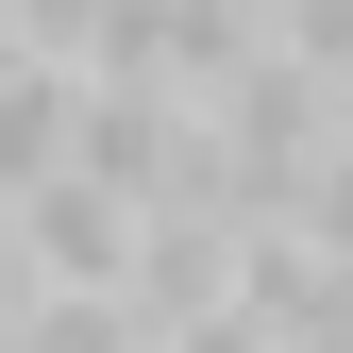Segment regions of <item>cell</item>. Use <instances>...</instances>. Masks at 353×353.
<instances>
[{"label": "cell", "mask_w": 353, "mask_h": 353, "mask_svg": "<svg viewBox=\"0 0 353 353\" xmlns=\"http://www.w3.org/2000/svg\"><path fill=\"white\" fill-rule=\"evenodd\" d=\"M0 353H152V320H135L118 286H34V303H17V336H0Z\"/></svg>", "instance_id": "cell-3"}, {"label": "cell", "mask_w": 353, "mask_h": 353, "mask_svg": "<svg viewBox=\"0 0 353 353\" xmlns=\"http://www.w3.org/2000/svg\"><path fill=\"white\" fill-rule=\"evenodd\" d=\"M68 101H84V68H51V51L0 34V202H17L34 168H68Z\"/></svg>", "instance_id": "cell-2"}, {"label": "cell", "mask_w": 353, "mask_h": 353, "mask_svg": "<svg viewBox=\"0 0 353 353\" xmlns=\"http://www.w3.org/2000/svg\"><path fill=\"white\" fill-rule=\"evenodd\" d=\"M152 353H286V336H270V303H252V286H219L202 320H168Z\"/></svg>", "instance_id": "cell-4"}, {"label": "cell", "mask_w": 353, "mask_h": 353, "mask_svg": "<svg viewBox=\"0 0 353 353\" xmlns=\"http://www.w3.org/2000/svg\"><path fill=\"white\" fill-rule=\"evenodd\" d=\"M17 303H34V252H17V219H0V336H17Z\"/></svg>", "instance_id": "cell-5"}, {"label": "cell", "mask_w": 353, "mask_h": 353, "mask_svg": "<svg viewBox=\"0 0 353 353\" xmlns=\"http://www.w3.org/2000/svg\"><path fill=\"white\" fill-rule=\"evenodd\" d=\"M0 219H17L34 286H135V185H101V168H34Z\"/></svg>", "instance_id": "cell-1"}]
</instances>
